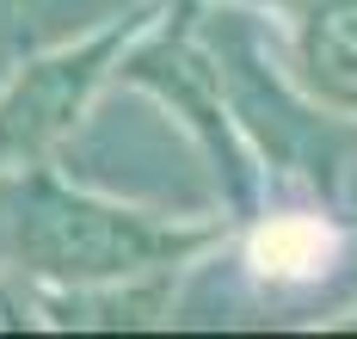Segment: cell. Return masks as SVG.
<instances>
[{"label":"cell","mask_w":357,"mask_h":339,"mask_svg":"<svg viewBox=\"0 0 357 339\" xmlns=\"http://www.w3.org/2000/svg\"><path fill=\"white\" fill-rule=\"evenodd\" d=\"M326 253H333V241H326V228L308 223V216L271 223L259 241H252V259H259V271H278V278H302V271H314Z\"/></svg>","instance_id":"obj_1"},{"label":"cell","mask_w":357,"mask_h":339,"mask_svg":"<svg viewBox=\"0 0 357 339\" xmlns=\"http://www.w3.org/2000/svg\"><path fill=\"white\" fill-rule=\"evenodd\" d=\"M0 327H13V308H6V302H0Z\"/></svg>","instance_id":"obj_2"}]
</instances>
